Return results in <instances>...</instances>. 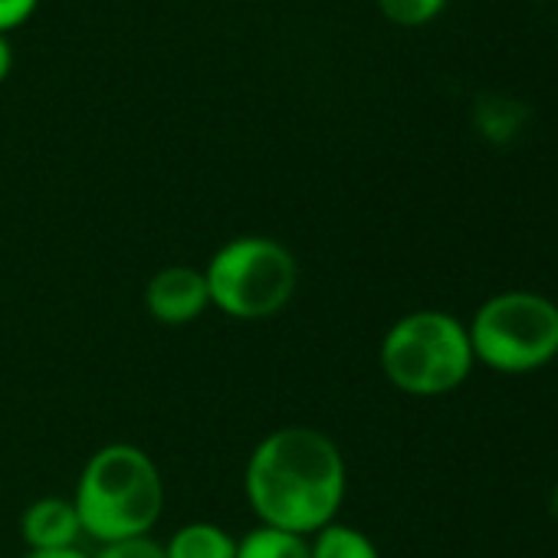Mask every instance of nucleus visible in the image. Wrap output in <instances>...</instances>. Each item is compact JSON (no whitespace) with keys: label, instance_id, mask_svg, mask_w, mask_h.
Wrapping results in <instances>:
<instances>
[{"label":"nucleus","instance_id":"obj_8","mask_svg":"<svg viewBox=\"0 0 558 558\" xmlns=\"http://www.w3.org/2000/svg\"><path fill=\"white\" fill-rule=\"evenodd\" d=\"M165 551L168 558H233L236 538L217 522H187L168 538Z\"/></svg>","mask_w":558,"mask_h":558},{"label":"nucleus","instance_id":"obj_6","mask_svg":"<svg viewBox=\"0 0 558 558\" xmlns=\"http://www.w3.org/2000/svg\"><path fill=\"white\" fill-rule=\"evenodd\" d=\"M148 316L161 326H187L201 319V313L210 306L204 269L191 266H165L151 276L145 290Z\"/></svg>","mask_w":558,"mask_h":558},{"label":"nucleus","instance_id":"obj_17","mask_svg":"<svg viewBox=\"0 0 558 558\" xmlns=\"http://www.w3.org/2000/svg\"><path fill=\"white\" fill-rule=\"evenodd\" d=\"M548 512L558 519V483H555V489H551V496H548Z\"/></svg>","mask_w":558,"mask_h":558},{"label":"nucleus","instance_id":"obj_11","mask_svg":"<svg viewBox=\"0 0 558 558\" xmlns=\"http://www.w3.org/2000/svg\"><path fill=\"white\" fill-rule=\"evenodd\" d=\"M522 116H525L522 106H515V102H509V99H502V96H489V99H483L480 109H476V125H480V132H483L489 142H509V138L519 132Z\"/></svg>","mask_w":558,"mask_h":558},{"label":"nucleus","instance_id":"obj_9","mask_svg":"<svg viewBox=\"0 0 558 558\" xmlns=\"http://www.w3.org/2000/svg\"><path fill=\"white\" fill-rule=\"evenodd\" d=\"M233 558H310V542L306 535H296V532L256 525L236 542Z\"/></svg>","mask_w":558,"mask_h":558},{"label":"nucleus","instance_id":"obj_7","mask_svg":"<svg viewBox=\"0 0 558 558\" xmlns=\"http://www.w3.org/2000/svg\"><path fill=\"white\" fill-rule=\"evenodd\" d=\"M21 535L31 548H66L76 545V538L83 535V522L73 499L44 496L24 512Z\"/></svg>","mask_w":558,"mask_h":558},{"label":"nucleus","instance_id":"obj_14","mask_svg":"<svg viewBox=\"0 0 558 558\" xmlns=\"http://www.w3.org/2000/svg\"><path fill=\"white\" fill-rule=\"evenodd\" d=\"M37 4L40 0H0V34L21 27L37 11Z\"/></svg>","mask_w":558,"mask_h":558},{"label":"nucleus","instance_id":"obj_13","mask_svg":"<svg viewBox=\"0 0 558 558\" xmlns=\"http://www.w3.org/2000/svg\"><path fill=\"white\" fill-rule=\"evenodd\" d=\"M96 558H168V551L151 535H138V538H122V542L102 545V551Z\"/></svg>","mask_w":558,"mask_h":558},{"label":"nucleus","instance_id":"obj_16","mask_svg":"<svg viewBox=\"0 0 558 558\" xmlns=\"http://www.w3.org/2000/svg\"><path fill=\"white\" fill-rule=\"evenodd\" d=\"M11 66H14V50H11L8 37H4V34H0V83H4V80H8Z\"/></svg>","mask_w":558,"mask_h":558},{"label":"nucleus","instance_id":"obj_2","mask_svg":"<svg viewBox=\"0 0 558 558\" xmlns=\"http://www.w3.org/2000/svg\"><path fill=\"white\" fill-rule=\"evenodd\" d=\"M73 506L83 532L102 545L151 535L165 509V483L155 460L135 444L96 450L76 483Z\"/></svg>","mask_w":558,"mask_h":558},{"label":"nucleus","instance_id":"obj_3","mask_svg":"<svg viewBox=\"0 0 558 558\" xmlns=\"http://www.w3.org/2000/svg\"><path fill=\"white\" fill-rule=\"evenodd\" d=\"M466 326L440 310L401 316L381 342V368L388 381L417 398H437L460 388L473 368Z\"/></svg>","mask_w":558,"mask_h":558},{"label":"nucleus","instance_id":"obj_10","mask_svg":"<svg viewBox=\"0 0 558 558\" xmlns=\"http://www.w3.org/2000/svg\"><path fill=\"white\" fill-rule=\"evenodd\" d=\"M310 558H381L375 542L345 522H329L310 542Z\"/></svg>","mask_w":558,"mask_h":558},{"label":"nucleus","instance_id":"obj_12","mask_svg":"<svg viewBox=\"0 0 558 558\" xmlns=\"http://www.w3.org/2000/svg\"><path fill=\"white\" fill-rule=\"evenodd\" d=\"M444 4L447 0H378L385 17L401 27H421V24L434 21L444 11Z\"/></svg>","mask_w":558,"mask_h":558},{"label":"nucleus","instance_id":"obj_1","mask_svg":"<svg viewBox=\"0 0 558 558\" xmlns=\"http://www.w3.org/2000/svg\"><path fill=\"white\" fill-rule=\"evenodd\" d=\"M243 489L259 525L316 535L345 499L342 450L316 427H279L253 447Z\"/></svg>","mask_w":558,"mask_h":558},{"label":"nucleus","instance_id":"obj_5","mask_svg":"<svg viewBox=\"0 0 558 558\" xmlns=\"http://www.w3.org/2000/svg\"><path fill=\"white\" fill-rule=\"evenodd\" d=\"M473 359L502 375H525L558 355V306L535 293H499L466 326Z\"/></svg>","mask_w":558,"mask_h":558},{"label":"nucleus","instance_id":"obj_15","mask_svg":"<svg viewBox=\"0 0 558 558\" xmlns=\"http://www.w3.org/2000/svg\"><path fill=\"white\" fill-rule=\"evenodd\" d=\"M27 558H89V555L76 545H66V548H31Z\"/></svg>","mask_w":558,"mask_h":558},{"label":"nucleus","instance_id":"obj_4","mask_svg":"<svg viewBox=\"0 0 558 558\" xmlns=\"http://www.w3.org/2000/svg\"><path fill=\"white\" fill-rule=\"evenodd\" d=\"M210 306L233 319H269L296 293L300 266L296 256L269 236L227 240L204 269Z\"/></svg>","mask_w":558,"mask_h":558}]
</instances>
